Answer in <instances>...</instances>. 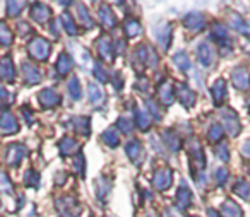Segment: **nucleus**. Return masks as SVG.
<instances>
[{"label": "nucleus", "instance_id": "obj_1", "mask_svg": "<svg viewBox=\"0 0 250 217\" xmlns=\"http://www.w3.org/2000/svg\"><path fill=\"white\" fill-rule=\"evenodd\" d=\"M50 52H52V46H50V43L46 41L45 38H42V36H36V38H33L31 41L28 43L29 57L38 60V62H46L50 57Z\"/></svg>", "mask_w": 250, "mask_h": 217}, {"label": "nucleus", "instance_id": "obj_2", "mask_svg": "<svg viewBox=\"0 0 250 217\" xmlns=\"http://www.w3.org/2000/svg\"><path fill=\"white\" fill-rule=\"evenodd\" d=\"M188 158H190V166L192 171H194V176L197 178V175H201V171L206 168V156L199 140H195V138H192L190 145H188Z\"/></svg>", "mask_w": 250, "mask_h": 217}, {"label": "nucleus", "instance_id": "obj_3", "mask_svg": "<svg viewBox=\"0 0 250 217\" xmlns=\"http://www.w3.org/2000/svg\"><path fill=\"white\" fill-rule=\"evenodd\" d=\"M139 63V65H146L149 69H156L160 59H158L156 52H154L153 46L149 45H139L136 50V57H134V63Z\"/></svg>", "mask_w": 250, "mask_h": 217}, {"label": "nucleus", "instance_id": "obj_4", "mask_svg": "<svg viewBox=\"0 0 250 217\" xmlns=\"http://www.w3.org/2000/svg\"><path fill=\"white\" fill-rule=\"evenodd\" d=\"M171 183H173V171H171L170 168H160L156 169V173H154V178H153V186L156 190H160V192H167L168 188L171 186Z\"/></svg>", "mask_w": 250, "mask_h": 217}, {"label": "nucleus", "instance_id": "obj_5", "mask_svg": "<svg viewBox=\"0 0 250 217\" xmlns=\"http://www.w3.org/2000/svg\"><path fill=\"white\" fill-rule=\"evenodd\" d=\"M26 154H28V151L22 144H11L5 151V161L12 168H18L22 159L26 158Z\"/></svg>", "mask_w": 250, "mask_h": 217}, {"label": "nucleus", "instance_id": "obj_6", "mask_svg": "<svg viewBox=\"0 0 250 217\" xmlns=\"http://www.w3.org/2000/svg\"><path fill=\"white\" fill-rule=\"evenodd\" d=\"M57 209L62 214V217H77V214L81 212V205L72 197H62L57 200Z\"/></svg>", "mask_w": 250, "mask_h": 217}, {"label": "nucleus", "instance_id": "obj_7", "mask_svg": "<svg viewBox=\"0 0 250 217\" xmlns=\"http://www.w3.org/2000/svg\"><path fill=\"white\" fill-rule=\"evenodd\" d=\"M175 96L178 98V101H180L185 108H192L195 104V101H197L195 93L184 82H180V84L175 86Z\"/></svg>", "mask_w": 250, "mask_h": 217}, {"label": "nucleus", "instance_id": "obj_8", "mask_svg": "<svg viewBox=\"0 0 250 217\" xmlns=\"http://www.w3.org/2000/svg\"><path fill=\"white\" fill-rule=\"evenodd\" d=\"M38 101L43 108H57L60 104V101H62V98H60V94L55 89L46 87V89H43L38 94Z\"/></svg>", "mask_w": 250, "mask_h": 217}, {"label": "nucleus", "instance_id": "obj_9", "mask_svg": "<svg viewBox=\"0 0 250 217\" xmlns=\"http://www.w3.org/2000/svg\"><path fill=\"white\" fill-rule=\"evenodd\" d=\"M96 50L104 62H113L115 48H113V45H111V39L108 38V36H100V39L96 41Z\"/></svg>", "mask_w": 250, "mask_h": 217}, {"label": "nucleus", "instance_id": "obj_10", "mask_svg": "<svg viewBox=\"0 0 250 217\" xmlns=\"http://www.w3.org/2000/svg\"><path fill=\"white\" fill-rule=\"evenodd\" d=\"M223 117V125H225V130L228 132L229 135H238L240 132V120L238 117H236V113L233 110H225L221 113Z\"/></svg>", "mask_w": 250, "mask_h": 217}, {"label": "nucleus", "instance_id": "obj_11", "mask_svg": "<svg viewBox=\"0 0 250 217\" xmlns=\"http://www.w3.org/2000/svg\"><path fill=\"white\" fill-rule=\"evenodd\" d=\"M0 130L4 132L5 135L18 134L19 132V121L16 120V117L11 111H4L0 115Z\"/></svg>", "mask_w": 250, "mask_h": 217}, {"label": "nucleus", "instance_id": "obj_12", "mask_svg": "<svg viewBox=\"0 0 250 217\" xmlns=\"http://www.w3.org/2000/svg\"><path fill=\"white\" fill-rule=\"evenodd\" d=\"M0 79L5 82H14L16 79V67L12 62V57L5 55L0 59Z\"/></svg>", "mask_w": 250, "mask_h": 217}, {"label": "nucleus", "instance_id": "obj_13", "mask_svg": "<svg viewBox=\"0 0 250 217\" xmlns=\"http://www.w3.org/2000/svg\"><path fill=\"white\" fill-rule=\"evenodd\" d=\"M22 76H24V82L29 84V86H35V84H38L40 80H42V70L38 69L36 65H33V63L29 62H22Z\"/></svg>", "mask_w": 250, "mask_h": 217}, {"label": "nucleus", "instance_id": "obj_14", "mask_svg": "<svg viewBox=\"0 0 250 217\" xmlns=\"http://www.w3.org/2000/svg\"><path fill=\"white\" fill-rule=\"evenodd\" d=\"M125 152H127V156H129V159L134 162V164H141V162H143L144 147H143V144H141L139 140L127 142V145H125Z\"/></svg>", "mask_w": 250, "mask_h": 217}, {"label": "nucleus", "instance_id": "obj_15", "mask_svg": "<svg viewBox=\"0 0 250 217\" xmlns=\"http://www.w3.org/2000/svg\"><path fill=\"white\" fill-rule=\"evenodd\" d=\"M31 18L35 19L38 24H45V22H48L50 18H52V11H50L48 5L42 4V2H36V4L31 5Z\"/></svg>", "mask_w": 250, "mask_h": 217}, {"label": "nucleus", "instance_id": "obj_16", "mask_svg": "<svg viewBox=\"0 0 250 217\" xmlns=\"http://www.w3.org/2000/svg\"><path fill=\"white\" fill-rule=\"evenodd\" d=\"M231 79H233V84H235L236 89L245 91L250 87V74H249V70L243 69V67H238V69L233 70Z\"/></svg>", "mask_w": 250, "mask_h": 217}, {"label": "nucleus", "instance_id": "obj_17", "mask_svg": "<svg viewBox=\"0 0 250 217\" xmlns=\"http://www.w3.org/2000/svg\"><path fill=\"white\" fill-rule=\"evenodd\" d=\"M158 96H160V101L165 106H170L175 101V86L170 80H165V82L160 84V87H158Z\"/></svg>", "mask_w": 250, "mask_h": 217}, {"label": "nucleus", "instance_id": "obj_18", "mask_svg": "<svg viewBox=\"0 0 250 217\" xmlns=\"http://www.w3.org/2000/svg\"><path fill=\"white\" fill-rule=\"evenodd\" d=\"M197 60L202 67H211L212 60H214V52L208 43H201L197 46Z\"/></svg>", "mask_w": 250, "mask_h": 217}, {"label": "nucleus", "instance_id": "obj_19", "mask_svg": "<svg viewBox=\"0 0 250 217\" xmlns=\"http://www.w3.org/2000/svg\"><path fill=\"white\" fill-rule=\"evenodd\" d=\"M59 151L62 156H77L79 154V142L72 137H63L59 142Z\"/></svg>", "mask_w": 250, "mask_h": 217}, {"label": "nucleus", "instance_id": "obj_20", "mask_svg": "<svg viewBox=\"0 0 250 217\" xmlns=\"http://www.w3.org/2000/svg\"><path fill=\"white\" fill-rule=\"evenodd\" d=\"M190 203H192V192L185 185H182L178 188L177 195H175V205L180 210H185L190 207Z\"/></svg>", "mask_w": 250, "mask_h": 217}, {"label": "nucleus", "instance_id": "obj_21", "mask_svg": "<svg viewBox=\"0 0 250 217\" xmlns=\"http://www.w3.org/2000/svg\"><path fill=\"white\" fill-rule=\"evenodd\" d=\"M206 21H204V16L199 14V12H190V14L185 16L184 19V26L190 31H201L204 28Z\"/></svg>", "mask_w": 250, "mask_h": 217}, {"label": "nucleus", "instance_id": "obj_22", "mask_svg": "<svg viewBox=\"0 0 250 217\" xmlns=\"http://www.w3.org/2000/svg\"><path fill=\"white\" fill-rule=\"evenodd\" d=\"M156 38H158V43L163 46V50H168L170 48V43H171V26L170 24H160L156 28Z\"/></svg>", "mask_w": 250, "mask_h": 217}, {"label": "nucleus", "instance_id": "obj_23", "mask_svg": "<svg viewBox=\"0 0 250 217\" xmlns=\"http://www.w3.org/2000/svg\"><path fill=\"white\" fill-rule=\"evenodd\" d=\"M110 190H111V179H108L106 176L96 178V181H94V192H96L98 198L104 200L108 197V193H110Z\"/></svg>", "mask_w": 250, "mask_h": 217}, {"label": "nucleus", "instance_id": "obj_24", "mask_svg": "<svg viewBox=\"0 0 250 217\" xmlns=\"http://www.w3.org/2000/svg\"><path fill=\"white\" fill-rule=\"evenodd\" d=\"M72 65H74V62H72V59H70L69 53H65V52L60 53L59 60H57V65H55L57 74H59V76H62V77H65L67 74H70Z\"/></svg>", "mask_w": 250, "mask_h": 217}, {"label": "nucleus", "instance_id": "obj_25", "mask_svg": "<svg viewBox=\"0 0 250 217\" xmlns=\"http://www.w3.org/2000/svg\"><path fill=\"white\" fill-rule=\"evenodd\" d=\"M87 98H89V103L94 106H100L104 101V93L96 82H89L87 84Z\"/></svg>", "mask_w": 250, "mask_h": 217}, {"label": "nucleus", "instance_id": "obj_26", "mask_svg": "<svg viewBox=\"0 0 250 217\" xmlns=\"http://www.w3.org/2000/svg\"><path fill=\"white\" fill-rule=\"evenodd\" d=\"M124 31L127 38H137L143 33V26H141V22L136 18H129L125 19L124 22Z\"/></svg>", "mask_w": 250, "mask_h": 217}, {"label": "nucleus", "instance_id": "obj_27", "mask_svg": "<svg viewBox=\"0 0 250 217\" xmlns=\"http://www.w3.org/2000/svg\"><path fill=\"white\" fill-rule=\"evenodd\" d=\"M211 93H212V99H214V104H221L226 98V82L225 79H218L211 87Z\"/></svg>", "mask_w": 250, "mask_h": 217}, {"label": "nucleus", "instance_id": "obj_28", "mask_svg": "<svg viewBox=\"0 0 250 217\" xmlns=\"http://www.w3.org/2000/svg\"><path fill=\"white\" fill-rule=\"evenodd\" d=\"M100 19H101V24L108 29H113L117 26V18H115L113 11L108 5H101L100 7Z\"/></svg>", "mask_w": 250, "mask_h": 217}, {"label": "nucleus", "instance_id": "obj_29", "mask_svg": "<svg viewBox=\"0 0 250 217\" xmlns=\"http://www.w3.org/2000/svg\"><path fill=\"white\" fill-rule=\"evenodd\" d=\"M161 137H163L165 144H167V147L170 149L171 152H178V151H180V147H182L180 137H178V135L175 134L173 130H165Z\"/></svg>", "mask_w": 250, "mask_h": 217}, {"label": "nucleus", "instance_id": "obj_30", "mask_svg": "<svg viewBox=\"0 0 250 217\" xmlns=\"http://www.w3.org/2000/svg\"><path fill=\"white\" fill-rule=\"evenodd\" d=\"M242 216H243L242 209L233 200H226L221 205V217H242Z\"/></svg>", "mask_w": 250, "mask_h": 217}, {"label": "nucleus", "instance_id": "obj_31", "mask_svg": "<svg viewBox=\"0 0 250 217\" xmlns=\"http://www.w3.org/2000/svg\"><path fill=\"white\" fill-rule=\"evenodd\" d=\"M72 125H74V128H76V132H79V134L86 135V137L91 134V121H89V118H87V117H77V118H74Z\"/></svg>", "mask_w": 250, "mask_h": 217}, {"label": "nucleus", "instance_id": "obj_32", "mask_svg": "<svg viewBox=\"0 0 250 217\" xmlns=\"http://www.w3.org/2000/svg\"><path fill=\"white\" fill-rule=\"evenodd\" d=\"M12 41H14V35H12L11 28L4 21H0V45L9 46L12 45Z\"/></svg>", "mask_w": 250, "mask_h": 217}, {"label": "nucleus", "instance_id": "obj_33", "mask_svg": "<svg viewBox=\"0 0 250 217\" xmlns=\"http://www.w3.org/2000/svg\"><path fill=\"white\" fill-rule=\"evenodd\" d=\"M77 19H79L81 26H84L86 29H91L94 26L93 19L89 16V11H87L84 5H77Z\"/></svg>", "mask_w": 250, "mask_h": 217}, {"label": "nucleus", "instance_id": "obj_34", "mask_svg": "<svg viewBox=\"0 0 250 217\" xmlns=\"http://www.w3.org/2000/svg\"><path fill=\"white\" fill-rule=\"evenodd\" d=\"M62 22H63V29L67 31V35L70 36H77V33H79V28H77V24L74 22L72 16L69 14V12H63L62 14Z\"/></svg>", "mask_w": 250, "mask_h": 217}, {"label": "nucleus", "instance_id": "obj_35", "mask_svg": "<svg viewBox=\"0 0 250 217\" xmlns=\"http://www.w3.org/2000/svg\"><path fill=\"white\" fill-rule=\"evenodd\" d=\"M134 115H136V125L141 128V130H147L151 127V117L147 113H144L143 110L136 108L134 110Z\"/></svg>", "mask_w": 250, "mask_h": 217}, {"label": "nucleus", "instance_id": "obj_36", "mask_svg": "<svg viewBox=\"0 0 250 217\" xmlns=\"http://www.w3.org/2000/svg\"><path fill=\"white\" fill-rule=\"evenodd\" d=\"M24 185L28 188H38L40 186V173L36 169L29 168L28 171L24 173Z\"/></svg>", "mask_w": 250, "mask_h": 217}, {"label": "nucleus", "instance_id": "obj_37", "mask_svg": "<svg viewBox=\"0 0 250 217\" xmlns=\"http://www.w3.org/2000/svg\"><path fill=\"white\" fill-rule=\"evenodd\" d=\"M67 89H69V94L72 99L79 101L81 98H83V89H81V82L77 77H72V79L69 80V84H67Z\"/></svg>", "mask_w": 250, "mask_h": 217}, {"label": "nucleus", "instance_id": "obj_38", "mask_svg": "<svg viewBox=\"0 0 250 217\" xmlns=\"http://www.w3.org/2000/svg\"><path fill=\"white\" fill-rule=\"evenodd\" d=\"M173 63L180 70H190L192 69V62H190V59H188V55L185 52H178L177 55L173 57Z\"/></svg>", "mask_w": 250, "mask_h": 217}, {"label": "nucleus", "instance_id": "obj_39", "mask_svg": "<svg viewBox=\"0 0 250 217\" xmlns=\"http://www.w3.org/2000/svg\"><path fill=\"white\" fill-rule=\"evenodd\" d=\"M235 193L242 198H250V183L245 179H238L235 183Z\"/></svg>", "mask_w": 250, "mask_h": 217}, {"label": "nucleus", "instance_id": "obj_40", "mask_svg": "<svg viewBox=\"0 0 250 217\" xmlns=\"http://www.w3.org/2000/svg\"><path fill=\"white\" fill-rule=\"evenodd\" d=\"M208 137L211 142H219L223 137H225V128H223L219 123L211 125V128H209V132H208Z\"/></svg>", "mask_w": 250, "mask_h": 217}, {"label": "nucleus", "instance_id": "obj_41", "mask_svg": "<svg viewBox=\"0 0 250 217\" xmlns=\"http://www.w3.org/2000/svg\"><path fill=\"white\" fill-rule=\"evenodd\" d=\"M212 36H214L216 39H219V41H226L228 39V29H226L225 24H221V22H214L212 24Z\"/></svg>", "mask_w": 250, "mask_h": 217}, {"label": "nucleus", "instance_id": "obj_42", "mask_svg": "<svg viewBox=\"0 0 250 217\" xmlns=\"http://www.w3.org/2000/svg\"><path fill=\"white\" fill-rule=\"evenodd\" d=\"M101 138H103L104 144H106L108 147H111V149L118 147V144H120V137H118V134L115 130H106Z\"/></svg>", "mask_w": 250, "mask_h": 217}, {"label": "nucleus", "instance_id": "obj_43", "mask_svg": "<svg viewBox=\"0 0 250 217\" xmlns=\"http://www.w3.org/2000/svg\"><path fill=\"white\" fill-rule=\"evenodd\" d=\"M24 2H7V16L9 18H18L24 11Z\"/></svg>", "mask_w": 250, "mask_h": 217}, {"label": "nucleus", "instance_id": "obj_44", "mask_svg": "<svg viewBox=\"0 0 250 217\" xmlns=\"http://www.w3.org/2000/svg\"><path fill=\"white\" fill-rule=\"evenodd\" d=\"M12 190H14V185H12V181L9 179V176L5 175L4 171H0V192L12 193Z\"/></svg>", "mask_w": 250, "mask_h": 217}, {"label": "nucleus", "instance_id": "obj_45", "mask_svg": "<svg viewBox=\"0 0 250 217\" xmlns=\"http://www.w3.org/2000/svg\"><path fill=\"white\" fill-rule=\"evenodd\" d=\"M117 127L122 130V134H132V130H134V123H132V120H129V118H118L117 120Z\"/></svg>", "mask_w": 250, "mask_h": 217}, {"label": "nucleus", "instance_id": "obj_46", "mask_svg": "<svg viewBox=\"0 0 250 217\" xmlns=\"http://www.w3.org/2000/svg\"><path fill=\"white\" fill-rule=\"evenodd\" d=\"M74 169H76V173L79 176H84V173H86V161H84L83 154H77L74 158Z\"/></svg>", "mask_w": 250, "mask_h": 217}, {"label": "nucleus", "instance_id": "obj_47", "mask_svg": "<svg viewBox=\"0 0 250 217\" xmlns=\"http://www.w3.org/2000/svg\"><path fill=\"white\" fill-rule=\"evenodd\" d=\"M93 72H94V77H96L100 82H108V72L103 69V65L101 63H94V67H93Z\"/></svg>", "mask_w": 250, "mask_h": 217}, {"label": "nucleus", "instance_id": "obj_48", "mask_svg": "<svg viewBox=\"0 0 250 217\" xmlns=\"http://www.w3.org/2000/svg\"><path fill=\"white\" fill-rule=\"evenodd\" d=\"M229 21H231V26L236 29V31H240V33H247V26H245V22H243V19L240 18L238 14H231V16H229Z\"/></svg>", "mask_w": 250, "mask_h": 217}, {"label": "nucleus", "instance_id": "obj_49", "mask_svg": "<svg viewBox=\"0 0 250 217\" xmlns=\"http://www.w3.org/2000/svg\"><path fill=\"white\" fill-rule=\"evenodd\" d=\"M14 101V94H11L7 89L0 87V108H5L7 104H11Z\"/></svg>", "mask_w": 250, "mask_h": 217}, {"label": "nucleus", "instance_id": "obj_50", "mask_svg": "<svg viewBox=\"0 0 250 217\" xmlns=\"http://www.w3.org/2000/svg\"><path fill=\"white\" fill-rule=\"evenodd\" d=\"M146 106H147V110L153 113V117L156 118V120H161V110H160V106H158V103L154 99H147L146 101Z\"/></svg>", "mask_w": 250, "mask_h": 217}, {"label": "nucleus", "instance_id": "obj_51", "mask_svg": "<svg viewBox=\"0 0 250 217\" xmlns=\"http://www.w3.org/2000/svg\"><path fill=\"white\" fill-rule=\"evenodd\" d=\"M216 156H218L221 161H228L229 159V152H228V147H226L225 144H219L218 147H216Z\"/></svg>", "mask_w": 250, "mask_h": 217}, {"label": "nucleus", "instance_id": "obj_52", "mask_svg": "<svg viewBox=\"0 0 250 217\" xmlns=\"http://www.w3.org/2000/svg\"><path fill=\"white\" fill-rule=\"evenodd\" d=\"M216 183L218 185H223V183L228 179V169H225V168H219V169H216Z\"/></svg>", "mask_w": 250, "mask_h": 217}, {"label": "nucleus", "instance_id": "obj_53", "mask_svg": "<svg viewBox=\"0 0 250 217\" xmlns=\"http://www.w3.org/2000/svg\"><path fill=\"white\" fill-rule=\"evenodd\" d=\"M18 28H19V33H21V36L33 35V28L28 24V22H19V24H18Z\"/></svg>", "mask_w": 250, "mask_h": 217}, {"label": "nucleus", "instance_id": "obj_54", "mask_svg": "<svg viewBox=\"0 0 250 217\" xmlns=\"http://www.w3.org/2000/svg\"><path fill=\"white\" fill-rule=\"evenodd\" d=\"M242 154L245 156L247 159H250V140H247L245 144L242 145Z\"/></svg>", "mask_w": 250, "mask_h": 217}, {"label": "nucleus", "instance_id": "obj_55", "mask_svg": "<svg viewBox=\"0 0 250 217\" xmlns=\"http://www.w3.org/2000/svg\"><path fill=\"white\" fill-rule=\"evenodd\" d=\"M22 115H24V118H28V121H29V123H31V118H33V113H31V110H29V108L28 106H26V108H22Z\"/></svg>", "mask_w": 250, "mask_h": 217}, {"label": "nucleus", "instance_id": "obj_56", "mask_svg": "<svg viewBox=\"0 0 250 217\" xmlns=\"http://www.w3.org/2000/svg\"><path fill=\"white\" fill-rule=\"evenodd\" d=\"M67 178V175H65V173H62V171H60L59 173V176H57V185H62V183H63V179H65Z\"/></svg>", "mask_w": 250, "mask_h": 217}, {"label": "nucleus", "instance_id": "obj_57", "mask_svg": "<svg viewBox=\"0 0 250 217\" xmlns=\"http://www.w3.org/2000/svg\"><path fill=\"white\" fill-rule=\"evenodd\" d=\"M208 216H209V217H221L218 212H216L214 209H209V210H208Z\"/></svg>", "mask_w": 250, "mask_h": 217}, {"label": "nucleus", "instance_id": "obj_58", "mask_svg": "<svg viewBox=\"0 0 250 217\" xmlns=\"http://www.w3.org/2000/svg\"><path fill=\"white\" fill-rule=\"evenodd\" d=\"M52 33L55 36H59V26H57V22H52Z\"/></svg>", "mask_w": 250, "mask_h": 217}, {"label": "nucleus", "instance_id": "obj_59", "mask_svg": "<svg viewBox=\"0 0 250 217\" xmlns=\"http://www.w3.org/2000/svg\"><path fill=\"white\" fill-rule=\"evenodd\" d=\"M106 217H113V216H106Z\"/></svg>", "mask_w": 250, "mask_h": 217}]
</instances>
